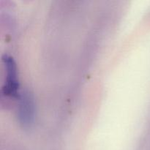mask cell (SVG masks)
<instances>
[{
  "instance_id": "1",
  "label": "cell",
  "mask_w": 150,
  "mask_h": 150,
  "mask_svg": "<svg viewBox=\"0 0 150 150\" xmlns=\"http://www.w3.org/2000/svg\"><path fill=\"white\" fill-rule=\"evenodd\" d=\"M2 60L5 70V79L2 88L3 94L11 98H18L20 92L16 61L13 57L8 54H4L2 57Z\"/></svg>"
},
{
  "instance_id": "2",
  "label": "cell",
  "mask_w": 150,
  "mask_h": 150,
  "mask_svg": "<svg viewBox=\"0 0 150 150\" xmlns=\"http://www.w3.org/2000/svg\"><path fill=\"white\" fill-rule=\"evenodd\" d=\"M17 117L23 127H29L33 125L35 117V103L33 95L25 89L20 92L18 98Z\"/></svg>"
}]
</instances>
